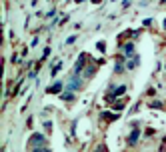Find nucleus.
<instances>
[{"label":"nucleus","mask_w":166,"mask_h":152,"mask_svg":"<svg viewBox=\"0 0 166 152\" xmlns=\"http://www.w3.org/2000/svg\"><path fill=\"white\" fill-rule=\"evenodd\" d=\"M30 144H32V146H44L46 140H44V136H42V134H34L32 138H30Z\"/></svg>","instance_id":"obj_1"},{"label":"nucleus","mask_w":166,"mask_h":152,"mask_svg":"<svg viewBox=\"0 0 166 152\" xmlns=\"http://www.w3.org/2000/svg\"><path fill=\"white\" fill-rule=\"evenodd\" d=\"M136 138H138V130H134L132 134H130V138H128V142H130V144H134V142H136Z\"/></svg>","instance_id":"obj_2"},{"label":"nucleus","mask_w":166,"mask_h":152,"mask_svg":"<svg viewBox=\"0 0 166 152\" xmlns=\"http://www.w3.org/2000/svg\"><path fill=\"white\" fill-rule=\"evenodd\" d=\"M124 52H126V54H132V44H126V46H124Z\"/></svg>","instance_id":"obj_3"}]
</instances>
